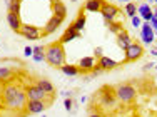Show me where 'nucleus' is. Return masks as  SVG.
Listing matches in <instances>:
<instances>
[{"mask_svg":"<svg viewBox=\"0 0 157 117\" xmlns=\"http://www.w3.org/2000/svg\"><path fill=\"white\" fill-rule=\"evenodd\" d=\"M2 99H3V104H5L9 109H13V111H22L29 102L25 89L18 87V85H15V84H9V85L3 87Z\"/></svg>","mask_w":157,"mask_h":117,"instance_id":"1","label":"nucleus"},{"mask_svg":"<svg viewBox=\"0 0 157 117\" xmlns=\"http://www.w3.org/2000/svg\"><path fill=\"white\" fill-rule=\"evenodd\" d=\"M45 60L54 67H60L65 64V49L60 42H54L45 47Z\"/></svg>","mask_w":157,"mask_h":117,"instance_id":"2","label":"nucleus"},{"mask_svg":"<svg viewBox=\"0 0 157 117\" xmlns=\"http://www.w3.org/2000/svg\"><path fill=\"white\" fill-rule=\"evenodd\" d=\"M136 96H137L136 87H134L132 84H129V82L119 84L117 87H115V97H117L121 102H124V104L132 102V100L136 99Z\"/></svg>","mask_w":157,"mask_h":117,"instance_id":"3","label":"nucleus"},{"mask_svg":"<svg viewBox=\"0 0 157 117\" xmlns=\"http://www.w3.org/2000/svg\"><path fill=\"white\" fill-rule=\"evenodd\" d=\"M20 35H24L25 39H29V40H39L40 37L44 35V30H40V27L32 25V24H22Z\"/></svg>","mask_w":157,"mask_h":117,"instance_id":"4","label":"nucleus"},{"mask_svg":"<svg viewBox=\"0 0 157 117\" xmlns=\"http://www.w3.org/2000/svg\"><path fill=\"white\" fill-rule=\"evenodd\" d=\"M144 55V47L139 42H132L130 47L125 50V62H136Z\"/></svg>","mask_w":157,"mask_h":117,"instance_id":"5","label":"nucleus"},{"mask_svg":"<svg viewBox=\"0 0 157 117\" xmlns=\"http://www.w3.org/2000/svg\"><path fill=\"white\" fill-rule=\"evenodd\" d=\"M121 14V10L117 9L115 5H112V3H104L102 9H100V15H102V18L107 22V24H110V22H114L115 18H117V15Z\"/></svg>","mask_w":157,"mask_h":117,"instance_id":"6","label":"nucleus"},{"mask_svg":"<svg viewBox=\"0 0 157 117\" xmlns=\"http://www.w3.org/2000/svg\"><path fill=\"white\" fill-rule=\"evenodd\" d=\"M140 40L144 42V45H151V44L155 42V32H154V29L151 27V24H149V22H142Z\"/></svg>","mask_w":157,"mask_h":117,"instance_id":"7","label":"nucleus"},{"mask_svg":"<svg viewBox=\"0 0 157 117\" xmlns=\"http://www.w3.org/2000/svg\"><path fill=\"white\" fill-rule=\"evenodd\" d=\"M25 92H27V99L29 100H47L48 102V94H45L39 85H29L25 87Z\"/></svg>","mask_w":157,"mask_h":117,"instance_id":"8","label":"nucleus"},{"mask_svg":"<svg viewBox=\"0 0 157 117\" xmlns=\"http://www.w3.org/2000/svg\"><path fill=\"white\" fill-rule=\"evenodd\" d=\"M78 37H80V32H78V30L74 27L72 24H70L69 27L65 29V32H63V35L60 37V40H59V42H60L62 45H65V44L72 42V40H77Z\"/></svg>","mask_w":157,"mask_h":117,"instance_id":"9","label":"nucleus"},{"mask_svg":"<svg viewBox=\"0 0 157 117\" xmlns=\"http://www.w3.org/2000/svg\"><path fill=\"white\" fill-rule=\"evenodd\" d=\"M25 109L29 114H42L47 109V100H29Z\"/></svg>","mask_w":157,"mask_h":117,"instance_id":"10","label":"nucleus"},{"mask_svg":"<svg viewBox=\"0 0 157 117\" xmlns=\"http://www.w3.org/2000/svg\"><path fill=\"white\" fill-rule=\"evenodd\" d=\"M7 24H9V27L12 29L13 32L20 33V29H22V18H20V14L7 12Z\"/></svg>","mask_w":157,"mask_h":117,"instance_id":"11","label":"nucleus"},{"mask_svg":"<svg viewBox=\"0 0 157 117\" xmlns=\"http://www.w3.org/2000/svg\"><path fill=\"white\" fill-rule=\"evenodd\" d=\"M115 42H117V47L122 49V50H127V49L130 47V44H132V39H130V35L125 32V30H121V32L115 35Z\"/></svg>","mask_w":157,"mask_h":117,"instance_id":"12","label":"nucleus"},{"mask_svg":"<svg viewBox=\"0 0 157 117\" xmlns=\"http://www.w3.org/2000/svg\"><path fill=\"white\" fill-rule=\"evenodd\" d=\"M62 22H63V18H60V17H55V15H50V18L47 20L45 27H44V35H47V33L55 32V30H57V29L62 25Z\"/></svg>","mask_w":157,"mask_h":117,"instance_id":"13","label":"nucleus"},{"mask_svg":"<svg viewBox=\"0 0 157 117\" xmlns=\"http://www.w3.org/2000/svg\"><path fill=\"white\" fill-rule=\"evenodd\" d=\"M95 64H97L95 57L87 55V57H82L80 60H78V62H77V67L80 69V72H92V69H94Z\"/></svg>","mask_w":157,"mask_h":117,"instance_id":"14","label":"nucleus"},{"mask_svg":"<svg viewBox=\"0 0 157 117\" xmlns=\"http://www.w3.org/2000/svg\"><path fill=\"white\" fill-rule=\"evenodd\" d=\"M154 10L151 9V5H149V2H142V5L137 7V15L142 18V22H151V18H152V14Z\"/></svg>","mask_w":157,"mask_h":117,"instance_id":"15","label":"nucleus"},{"mask_svg":"<svg viewBox=\"0 0 157 117\" xmlns=\"http://www.w3.org/2000/svg\"><path fill=\"white\" fill-rule=\"evenodd\" d=\"M100 96H102V104L104 105H112L115 102V89L112 87H104L102 90H100Z\"/></svg>","mask_w":157,"mask_h":117,"instance_id":"16","label":"nucleus"},{"mask_svg":"<svg viewBox=\"0 0 157 117\" xmlns=\"http://www.w3.org/2000/svg\"><path fill=\"white\" fill-rule=\"evenodd\" d=\"M50 2H52V14L55 17L65 18L67 17V7L63 5V2H60V0H50Z\"/></svg>","mask_w":157,"mask_h":117,"instance_id":"17","label":"nucleus"},{"mask_svg":"<svg viewBox=\"0 0 157 117\" xmlns=\"http://www.w3.org/2000/svg\"><path fill=\"white\" fill-rule=\"evenodd\" d=\"M97 64L102 67V70H112V69H115V67H119V62L112 60L110 57H107V55H100L99 60H97Z\"/></svg>","mask_w":157,"mask_h":117,"instance_id":"18","label":"nucleus"},{"mask_svg":"<svg viewBox=\"0 0 157 117\" xmlns=\"http://www.w3.org/2000/svg\"><path fill=\"white\" fill-rule=\"evenodd\" d=\"M104 3H105L104 0H85L84 10H87V12H100Z\"/></svg>","mask_w":157,"mask_h":117,"instance_id":"19","label":"nucleus"},{"mask_svg":"<svg viewBox=\"0 0 157 117\" xmlns=\"http://www.w3.org/2000/svg\"><path fill=\"white\" fill-rule=\"evenodd\" d=\"M60 70L65 75H69V77H77L80 72V69H78L77 65H74V64H63V65H60Z\"/></svg>","mask_w":157,"mask_h":117,"instance_id":"20","label":"nucleus"},{"mask_svg":"<svg viewBox=\"0 0 157 117\" xmlns=\"http://www.w3.org/2000/svg\"><path fill=\"white\" fill-rule=\"evenodd\" d=\"M37 85H39L40 89L44 90V92L45 94H48V96H50V94H54V84H52L50 80H45V79H40V80H37Z\"/></svg>","mask_w":157,"mask_h":117,"instance_id":"21","label":"nucleus"},{"mask_svg":"<svg viewBox=\"0 0 157 117\" xmlns=\"http://www.w3.org/2000/svg\"><path fill=\"white\" fill-rule=\"evenodd\" d=\"M85 22H87V17H85V14H82V12H80V14L77 15L75 20L72 22V25L78 30V32H82V30H84V27H85Z\"/></svg>","mask_w":157,"mask_h":117,"instance_id":"22","label":"nucleus"},{"mask_svg":"<svg viewBox=\"0 0 157 117\" xmlns=\"http://www.w3.org/2000/svg\"><path fill=\"white\" fill-rule=\"evenodd\" d=\"M125 15L129 18H132L134 15H137V5L134 2H127V5H125Z\"/></svg>","mask_w":157,"mask_h":117,"instance_id":"23","label":"nucleus"},{"mask_svg":"<svg viewBox=\"0 0 157 117\" xmlns=\"http://www.w3.org/2000/svg\"><path fill=\"white\" fill-rule=\"evenodd\" d=\"M13 70L10 69V67H0V80H9L10 77H12Z\"/></svg>","mask_w":157,"mask_h":117,"instance_id":"24","label":"nucleus"},{"mask_svg":"<svg viewBox=\"0 0 157 117\" xmlns=\"http://www.w3.org/2000/svg\"><path fill=\"white\" fill-rule=\"evenodd\" d=\"M20 7H22V2H13L7 7L9 12H13V14H20Z\"/></svg>","mask_w":157,"mask_h":117,"instance_id":"25","label":"nucleus"},{"mask_svg":"<svg viewBox=\"0 0 157 117\" xmlns=\"http://www.w3.org/2000/svg\"><path fill=\"white\" fill-rule=\"evenodd\" d=\"M130 24H132L134 29H140L142 27V18L139 17V15H134V17L130 18Z\"/></svg>","mask_w":157,"mask_h":117,"instance_id":"26","label":"nucleus"},{"mask_svg":"<svg viewBox=\"0 0 157 117\" xmlns=\"http://www.w3.org/2000/svg\"><path fill=\"white\" fill-rule=\"evenodd\" d=\"M109 30H110L112 33H115V35H117V33L122 30V27L119 24H115V22H110V24H109Z\"/></svg>","mask_w":157,"mask_h":117,"instance_id":"27","label":"nucleus"},{"mask_svg":"<svg viewBox=\"0 0 157 117\" xmlns=\"http://www.w3.org/2000/svg\"><path fill=\"white\" fill-rule=\"evenodd\" d=\"M32 57H33L35 62H42V60H45V52H37V54H33Z\"/></svg>","mask_w":157,"mask_h":117,"instance_id":"28","label":"nucleus"},{"mask_svg":"<svg viewBox=\"0 0 157 117\" xmlns=\"http://www.w3.org/2000/svg\"><path fill=\"white\" fill-rule=\"evenodd\" d=\"M72 105H74V100L70 99V97H67L65 100H63V107H65V111H72Z\"/></svg>","mask_w":157,"mask_h":117,"instance_id":"29","label":"nucleus"},{"mask_svg":"<svg viewBox=\"0 0 157 117\" xmlns=\"http://www.w3.org/2000/svg\"><path fill=\"white\" fill-rule=\"evenodd\" d=\"M24 55H25V57H32V55H33V47L27 45V47L24 49Z\"/></svg>","mask_w":157,"mask_h":117,"instance_id":"30","label":"nucleus"},{"mask_svg":"<svg viewBox=\"0 0 157 117\" xmlns=\"http://www.w3.org/2000/svg\"><path fill=\"white\" fill-rule=\"evenodd\" d=\"M100 72H104V70H102V67H100L99 64H95V65H94V69H92V72H90V74H92V75H99Z\"/></svg>","mask_w":157,"mask_h":117,"instance_id":"31","label":"nucleus"},{"mask_svg":"<svg viewBox=\"0 0 157 117\" xmlns=\"http://www.w3.org/2000/svg\"><path fill=\"white\" fill-rule=\"evenodd\" d=\"M149 24H151L152 29H154V32H157V18L154 17V15H152V18H151V22H149Z\"/></svg>","mask_w":157,"mask_h":117,"instance_id":"32","label":"nucleus"},{"mask_svg":"<svg viewBox=\"0 0 157 117\" xmlns=\"http://www.w3.org/2000/svg\"><path fill=\"white\" fill-rule=\"evenodd\" d=\"M94 55H95V57L104 55V54H102V47H95V49H94Z\"/></svg>","mask_w":157,"mask_h":117,"instance_id":"33","label":"nucleus"},{"mask_svg":"<svg viewBox=\"0 0 157 117\" xmlns=\"http://www.w3.org/2000/svg\"><path fill=\"white\" fill-rule=\"evenodd\" d=\"M89 117H104V115L100 114V112H90L89 111Z\"/></svg>","mask_w":157,"mask_h":117,"instance_id":"34","label":"nucleus"},{"mask_svg":"<svg viewBox=\"0 0 157 117\" xmlns=\"http://www.w3.org/2000/svg\"><path fill=\"white\" fill-rule=\"evenodd\" d=\"M152 67H155V64L149 62V64H145V65H144V69H145V70H149V69H152Z\"/></svg>","mask_w":157,"mask_h":117,"instance_id":"35","label":"nucleus"},{"mask_svg":"<svg viewBox=\"0 0 157 117\" xmlns=\"http://www.w3.org/2000/svg\"><path fill=\"white\" fill-rule=\"evenodd\" d=\"M13 2H22V0H5V5L9 7L10 3H13Z\"/></svg>","mask_w":157,"mask_h":117,"instance_id":"36","label":"nucleus"},{"mask_svg":"<svg viewBox=\"0 0 157 117\" xmlns=\"http://www.w3.org/2000/svg\"><path fill=\"white\" fill-rule=\"evenodd\" d=\"M151 55H154V57H157V47L151 49Z\"/></svg>","mask_w":157,"mask_h":117,"instance_id":"37","label":"nucleus"},{"mask_svg":"<svg viewBox=\"0 0 157 117\" xmlns=\"http://www.w3.org/2000/svg\"><path fill=\"white\" fill-rule=\"evenodd\" d=\"M152 14H154V17L157 18V7H155V10H154V12H152Z\"/></svg>","mask_w":157,"mask_h":117,"instance_id":"38","label":"nucleus"},{"mask_svg":"<svg viewBox=\"0 0 157 117\" xmlns=\"http://www.w3.org/2000/svg\"><path fill=\"white\" fill-rule=\"evenodd\" d=\"M121 2H129V0H121Z\"/></svg>","mask_w":157,"mask_h":117,"instance_id":"39","label":"nucleus"},{"mask_svg":"<svg viewBox=\"0 0 157 117\" xmlns=\"http://www.w3.org/2000/svg\"><path fill=\"white\" fill-rule=\"evenodd\" d=\"M154 3H155V5H157V0H154Z\"/></svg>","mask_w":157,"mask_h":117,"instance_id":"40","label":"nucleus"},{"mask_svg":"<svg viewBox=\"0 0 157 117\" xmlns=\"http://www.w3.org/2000/svg\"><path fill=\"white\" fill-rule=\"evenodd\" d=\"M154 69H155V70H157V64H155V67H154Z\"/></svg>","mask_w":157,"mask_h":117,"instance_id":"41","label":"nucleus"},{"mask_svg":"<svg viewBox=\"0 0 157 117\" xmlns=\"http://www.w3.org/2000/svg\"><path fill=\"white\" fill-rule=\"evenodd\" d=\"M147 2H154V0H147Z\"/></svg>","mask_w":157,"mask_h":117,"instance_id":"42","label":"nucleus"},{"mask_svg":"<svg viewBox=\"0 0 157 117\" xmlns=\"http://www.w3.org/2000/svg\"><path fill=\"white\" fill-rule=\"evenodd\" d=\"M72 2H77V0H72Z\"/></svg>","mask_w":157,"mask_h":117,"instance_id":"43","label":"nucleus"},{"mask_svg":"<svg viewBox=\"0 0 157 117\" xmlns=\"http://www.w3.org/2000/svg\"><path fill=\"white\" fill-rule=\"evenodd\" d=\"M155 42H157V37H155Z\"/></svg>","mask_w":157,"mask_h":117,"instance_id":"44","label":"nucleus"},{"mask_svg":"<svg viewBox=\"0 0 157 117\" xmlns=\"http://www.w3.org/2000/svg\"><path fill=\"white\" fill-rule=\"evenodd\" d=\"M40 117H45V115H40Z\"/></svg>","mask_w":157,"mask_h":117,"instance_id":"45","label":"nucleus"},{"mask_svg":"<svg viewBox=\"0 0 157 117\" xmlns=\"http://www.w3.org/2000/svg\"><path fill=\"white\" fill-rule=\"evenodd\" d=\"M142 2H144V0H142Z\"/></svg>","mask_w":157,"mask_h":117,"instance_id":"46","label":"nucleus"}]
</instances>
